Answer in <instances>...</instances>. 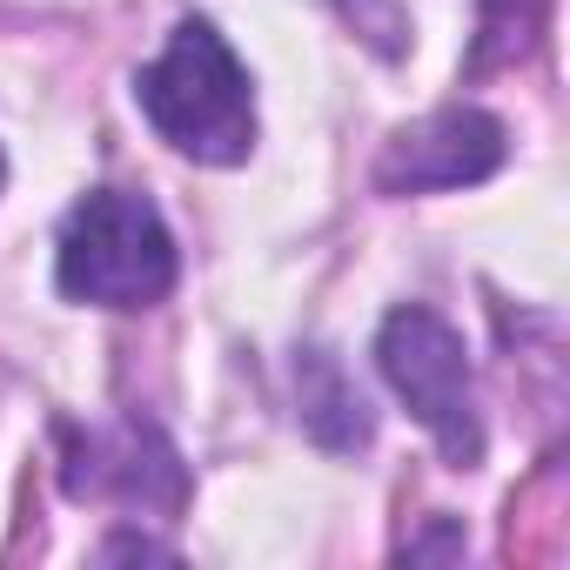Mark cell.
Listing matches in <instances>:
<instances>
[{"label": "cell", "mask_w": 570, "mask_h": 570, "mask_svg": "<svg viewBox=\"0 0 570 570\" xmlns=\"http://www.w3.org/2000/svg\"><path fill=\"white\" fill-rule=\"evenodd\" d=\"M141 115L161 128V141H175L181 155L208 161V168H235L255 148V95H248V68L228 55V41L208 21H181L161 48L155 68H141L135 81Z\"/></svg>", "instance_id": "cell-1"}, {"label": "cell", "mask_w": 570, "mask_h": 570, "mask_svg": "<svg viewBox=\"0 0 570 570\" xmlns=\"http://www.w3.org/2000/svg\"><path fill=\"white\" fill-rule=\"evenodd\" d=\"M55 275H61V296H75V303L148 309L175 289V235L148 195L95 188L88 202H75V215L61 228Z\"/></svg>", "instance_id": "cell-2"}, {"label": "cell", "mask_w": 570, "mask_h": 570, "mask_svg": "<svg viewBox=\"0 0 570 570\" xmlns=\"http://www.w3.org/2000/svg\"><path fill=\"white\" fill-rule=\"evenodd\" d=\"M376 363H383L390 390L410 403V416L436 436V450L456 470H476L483 463V416H476L463 336L436 309H396L376 336Z\"/></svg>", "instance_id": "cell-3"}, {"label": "cell", "mask_w": 570, "mask_h": 570, "mask_svg": "<svg viewBox=\"0 0 570 570\" xmlns=\"http://www.w3.org/2000/svg\"><path fill=\"white\" fill-rule=\"evenodd\" d=\"M503 121L483 115V108H436L430 121L403 128L390 148H383V168L376 181L390 195H430V188H470V181H490L503 168Z\"/></svg>", "instance_id": "cell-4"}, {"label": "cell", "mask_w": 570, "mask_h": 570, "mask_svg": "<svg viewBox=\"0 0 570 570\" xmlns=\"http://www.w3.org/2000/svg\"><path fill=\"white\" fill-rule=\"evenodd\" d=\"M68 490L75 497H121V503H181V463L155 430H115L88 436L68 456Z\"/></svg>", "instance_id": "cell-5"}, {"label": "cell", "mask_w": 570, "mask_h": 570, "mask_svg": "<svg viewBox=\"0 0 570 570\" xmlns=\"http://www.w3.org/2000/svg\"><path fill=\"white\" fill-rule=\"evenodd\" d=\"M303 423L330 443V450H356L370 443V410L350 390V376L330 356H303Z\"/></svg>", "instance_id": "cell-6"}, {"label": "cell", "mask_w": 570, "mask_h": 570, "mask_svg": "<svg viewBox=\"0 0 570 570\" xmlns=\"http://www.w3.org/2000/svg\"><path fill=\"white\" fill-rule=\"evenodd\" d=\"M0 175H8V168H0Z\"/></svg>", "instance_id": "cell-7"}]
</instances>
